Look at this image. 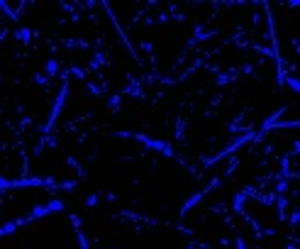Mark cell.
<instances>
[{"label": "cell", "instance_id": "cell-1", "mask_svg": "<svg viewBox=\"0 0 300 249\" xmlns=\"http://www.w3.org/2000/svg\"><path fill=\"white\" fill-rule=\"evenodd\" d=\"M64 210V201L61 198H54V201H46V203H39L27 210V215L20 217L22 225H30V222H37V220H44V217L54 215V213H61Z\"/></svg>", "mask_w": 300, "mask_h": 249}, {"label": "cell", "instance_id": "cell-2", "mask_svg": "<svg viewBox=\"0 0 300 249\" xmlns=\"http://www.w3.org/2000/svg\"><path fill=\"white\" fill-rule=\"evenodd\" d=\"M252 139H254V132H244V135H239L237 139H234V142H230V144H227L222 152H217L215 157L208 159V166H215V164H220L222 159H227V157H232V154H237V152L244 147V144H249Z\"/></svg>", "mask_w": 300, "mask_h": 249}, {"label": "cell", "instance_id": "cell-3", "mask_svg": "<svg viewBox=\"0 0 300 249\" xmlns=\"http://www.w3.org/2000/svg\"><path fill=\"white\" fill-rule=\"evenodd\" d=\"M227 173H230V171H227ZM227 173H222V176H217V179H212V181L208 183L205 188H200V191L195 193V195H190L188 201L183 203V208H181V217H186V215H188V213H190V210H193V208H195V205L200 203V201H205V195H208V193H212V191H215V188H217V186H220V183L224 181V176H227Z\"/></svg>", "mask_w": 300, "mask_h": 249}, {"label": "cell", "instance_id": "cell-4", "mask_svg": "<svg viewBox=\"0 0 300 249\" xmlns=\"http://www.w3.org/2000/svg\"><path fill=\"white\" fill-rule=\"evenodd\" d=\"M68 86H61V91L56 93V101L52 103V110H49V117H46V130H52L54 127V122L61 117V113H64V108H66V101H68Z\"/></svg>", "mask_w": 300, "mask_h": 249}, {"label": "cell", "instance_id": "cell-5", "mask_svg": "<svg viewBox=\"0 0 300 249\" xmlns=\"http://www.w3.org/2000/svg\"><path fill=\"white\" fill-rule=\"evenodd\" d=\"M0 10L5 12V15H8V17H10V20H17V17H20V5H12V3H8V0H0Z\"/></svg>", "mask_w": 300, "mask_h": 249}, {"label": "cell", "instance_id": "cell-6", "mask_svg": "<svg viewBox=\"0 0 300 249\" xmlns=\"http://www.w3.org/2000/svg\"><path fill=\"white\" fill-rule=\"evenodd\" d=\"M32 37H34V32H32V30H27V27L15 30V39H17L20 44H30V42H32Z\"/></svg>", "mask_w": 300, "mask_h": 249}, {"label": "cell", "instance_id": "cell-7", "mask_svg": "<svg viewBox=\"0 0 300 249\" xmlns=\"http://www.w3.org/2000/svg\"><path fill=\"white\" fill-rule=\"evenodd\" d=\"M17 227H22V220H10V222L0 225V237H8V235H12Z\"/></svg>", "mask_w": 300, "mask_h": 249}, {"label": "cell", "instance_id": "cell-8", "mask_svg": "<svg viewBox=\"0 0 300 249\" xmlns=\"http://www.w3.org/2000/svg\"><path fill=\"white\" fill-rule=\"evenodd\" d=\"M44 73H46V76H56V73H59V61L49 59V61L44 64Z\"/></svg>", "mask_w": 300, "mask_h": 249}, {"label": "cell", "instance_id": "cell-9", "mask_svg": "<svg viewBox=\"0 0 300 249\" xmlns=\"http://www.w3.org/2000/svg\"><path fill=\"white\" fill-rule=\"evenodd\" d=\"M76 242H78V249H90V244H88V239H86V235L81 232L76 227Z\"/></svg>", "mask_w": 300, "mask_h": 249}, {"label": "cell", "instance_id": "cell-10", "mask_svg": "<svg viewBox=\"0 0 300 249\" xmlns=\"http://www.w3.org/2000/svg\"><path fill=\"white\" fill-rule=\"evenodd\" d=\"M5 191H12V179L0 173V193H5Z\"/></svg>", "mask_w": 300, "mask_h": 249}, {"label": "cell", "instance_id": "cell-11", "mask_svg": "<svg viewBox=\"0 0 300 249\" xmlns=\"http://www.w3.org/2000/svg\"><path fill=\"white\" fill-rule=\"evenodd\" d=\"M100 203V195L98 193H90L88 198H86V205H88V208H93V205H98Z\"/></svg>", "mask_w": 300, "mask_h": 249}, {"label": "cell", "instance_id": "cell-12", "mask_svg": "<svg viewBox=\"0 0 300 249\" xmlns=\"http://www.w3.org/2000/svg\"><path fill=\"white\" fill-rule=\"evenodd\" d=\"M295 154H300V142H295V149H290V157H295Z\"/></svg>", "mask_w": 300, "mask_h": 249}, {"label": "cell", "instance_id": "cell-13", "mask_svg": "<svg viewBox=\"0 0 300 249\" xmlns=\"http://www.w3.org/2000/svg\"><path fill=\"white\" fill-rule=\"evenodd\" d=\"M237 249H249V247L244 244V239H237Z\"/></svg>", "mask_w": 300, "mask_h": 249}, {"label": "cell", "instance_id": "cell-14", "mask_svg": "<svg viewBox=\"0 0 300 249\" xmlns=\"http://www.w3.org/2000/svg\"><path fill=\"white\" fill-rule=\"evenodd\" d=\"M283 249H300V247H298V244H286Z\"/></svg>", "mask_w": 300, "mask_h": 249}]
</instances>
